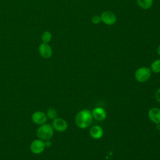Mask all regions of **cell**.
I'll list each match as a JSON object with an SVG mask.
<instances>
[{
	"instance_id": "cell-1",
	"label": "cell",
	"mask_w": 160,
	"mask_h": 160,
	"mask_svg": "<svg viewBox=\"0 0 160 160\" xmlns=\"http://www.w3.org/2000/svg\"><path fill=\"white\" fill-rule=\"evenodd\" d=\"M91 111L88 109L79 111L75 116V123L81 129H86L89 127L92 122Z\"/></svg>"
},
{
	"instance_id": "cell-2",
	"label": "cell",
	"mask_w": 160,
	"mask_h": 160,
	"mask_svg": "<svg viewBox=\"0 0 160 160\" xmlns=\"http://www.w3.org/2000/svg\"><path fill=\"white\" fill-rule=\"evenodd\" d=\"M53 134L54 129L52 125L47 123L41 125L36 132L38 138L42 141L51 139L53 136Z\"/></svg>"
},
{
	"instance_id": "cell-3",
	"label": "cell",
	"mask_w": 160,
	"mask_h": 160,
	"mask_svg": "<svg viewBox=\"0 0 160 160\" xmlns=\"http://www.w3.org/2000/svg\"><path fill=\"white\" fill-rule=\"evenodd\" d=\"M151 72L152 71L149 68L146 66L140 67L135 71V79L139 82H145L151 78Z\"/></svg>"
},
{
	"instance_id": "cell-4",
	"label": "cell",
	"mask_w": 160,
	"mask_h": 160,
	"mask_svg": "<svg viewBox=\"0 0 160 160\" xmlns=\"http://www.w3.org/2000/svg\"><path fill=\"white\" fill-rule=\"evenodd\" d=\"M101 21L108 26H111L116 22L117 18L116 14L110 11H105L102 12L100 16Z\"/></svg>"
},
{
	"instance_id": "cell-5",
	"label": "cell",
	"mask_w": 160,
	"mask_h": 160,
	"mask_svg": "<svg viewBox=\"0 0 160 160\" xmlns=\"http://www.w3.org/2000/svg\"><path fill=\"white\" fill-rule=\"evenodd\" d=\"M45 145L44 141L37 139L32 141L30 144V150L31 151L35 154H39L42 152L45 149Z\"/></svg>"
},
{
	"instance_id": "cell-6",
	"label": "cell",
	"mask_w": 160,
	"mask_h": 160,
	"mask_svg": "<svg viewBox=\"0 0 160 160\" xmlns=\"http://www.w3.org/2000/svg\"><path fill=\"white\" fill-rule=\"evenodd\" d=\"M52 126L54 130L59 132H62L67 129L68 123L65 119L61 118H56L52 120Z\"/></svg>"
},
{
	"instance_id": "cell-7",
	"label": "cell",
	"mask_w": 160,
	"mask_h": 160,
	"mask_svg": "<svg viewBox=\"0 0 160 160\" xmlns=\"http://www.w3.org/2000/svg\"><path fill=\"white\" fill-rule=\"evenodd\" d=\"M31 119L34 124L41 126L46 122L48 118L45 112L41 111H37L32 113Z\"/></svg>"
},
{
	"instance_id": "cell-8",
	"label": "cell",
	"mask_w": 160,
	"mask_h": 160,
	"mask_svg": "<svg viewBox=\"0 0 160 160\" xmlns=\"http://www.w3.org/2000/svg\"><path fill=\"white\" fill-rule=\"evenodd\" d=\"M39 52L40 55L45 59L50 58L52 55V49L48 43L42 42L39 46Z\"/></svg>"
},
{
	"instance_id": "cell-9",
	"label": "cell",
	"mask_w": 160,
	"mask_h": 160,
	"mask_svg": "<svg viewBox=\"0 0 160 160\" xmlns=\"http://www.w3.org/2000/svg\"><path fill=\"white\" fill-rule=\"evenodd\" d=\"M93 119L98 121H102L106 119L107 113L106 111L101 107H96L91 111Z\"/></svg>"
},
{
	"instance_id": "cell-10",
	"label": "cell",
	"mask_w": 160,
	"mask_h": 160,
	"mask_svg": "<svg viewBox=\"0 0 160 160\" xmlns=\"http://www.w3.org/2000/svg\"><path fill=\"white\" fill-rule=\"evenodd\" d=\"M150 121L156 124H160V109L156 107L151 108L148 113Z\"/></svg>"
},
{
	"instance_id": "cell-11",
	"label": "cell",
	"mask_w": 160,
	"mask_h": 160,
	"mask_svg": "<svg viewBox=\"0 0 160 160\" xmlns=\"http://www.w3.org/2000/svg\"><path fill=\"white\" fill-rule=\"evenodd\" d=\"M89 134L92 138L94 139H99L103 136V130L101 126L94 125L90 128Z\"/></svg>"
},
{
	"instance_id": "cell-12",
	"label": "cell",
	"mask_w": 160,
	"mask_h": 160,
	"mask_svg": "<svg viewBox=\"0 0 160 160\" xmlns=\"http://www.w3.org/2000/svg\"><path fill=\"white\" fill-rule=\"evenodd\" d=\"M138 5L142 9H148L153 4V0H136Z\"/></svg>"
},
{
	"instance_id": "cell-13",
	"label": "cell",
	"mask_w": 160,
	"mask_h": 160,
	"mask_svg": "<svg viewBox=\"0 0 160 160\" xmlns=\"http://www.w3.org/2000/svg\"><path fill=\"white\" fill-rule=\"evenodd\" d=\"M150 69L154 73H160V59L154 60L151 63Z\"/></svg>"
},
{
	"instance_id": "cell-14",
	"label": "cell",
	"mask_w": 160,
	"mask_h": 160,
	"mask_svg": "<svg viewBox=\"0 0 160 160\" xmlns=\"http://www.w3.org/2000/svg\"><path fill=\"white\" fill-rule=\"evenodd\" d=\"M46 116L48 119H51V120H54V119H56L57 118L58 116V113L56 110L54 108H49L46 112Z\"/></svg>"
},
{
	"instance_id": "cell-15",
	"label": "cell",
	"mask_w": 160,
	"mask_h": 160,
	"mask_svg": "<svg viewBox=\"0 0 160 160\" xmlns=\"http://www.w3.org/2000/svg\"><path fill=\"white\" fill-rule=\"evenodd\" d=\"M51 38H52V34L48 31H44L41 34V39L42 41V42L48 43L51 41Z\"/></svg>"
},
{
	"instance_id": "cell-16",
	"label": "cell",
	"mask_w": 160,
	"mask_h": 160,
	"mask_svg": "<svg viewBox=\"0 0 160 160\" xmlns=\"http://www.w3.org/2000/svg\"><path fill=\"white\" fill-rule=\"evenodd\" d=\"M91 22L92 24H99L101 22V17L99 16H97V15H94L92 16V18H91Z\"/></svg>"
},
{
	"instance_id": "cell-17",
	"label": "cell",
	"mask_w": 160,
	"mask_h": 160,
	"mask_svg": "<svg viewBox=\"0 0 160 160\" xmlns=\"http://www.w3.org/2000/svg\"><path fill=\"white\" fill-rule=\"evenodd\" d=\"M155 99L158 102L160 103V88H158L155 92Z\"/></svg>"
},
{
	"instance_id": "cell-18",
	"label": "cell",
	"mask_w": 160,
	"mask_h": 160,
	"mask_svg": "<svg viewBox=\"0 0 160 160\" xmlns=\"http://www.w3.org/2000/svg\"><path fill=\"white\" fill-rule=\"evenodd\" d=\"M44 142L45 147H46V148H49V147L51 146V145H52V143H51V141H50V139L44 141Z\"/></svg>"
},
{
	"instance_id": "cell-19",
	"label": "cell",
	"mask_w": 160,
	"mask_h": 160,
	"mask_svg": "<svg viewBox=\"0 0 160 160\" xmlns=\"http://www.w3.org/2000/svg\"><path fill=\"white\" fill-rule=\"evenodd\" d=\"M157 53L158 54V55L160 56V44L158 46V47L157 48Z\"/></svg>"
}]
</instances>
